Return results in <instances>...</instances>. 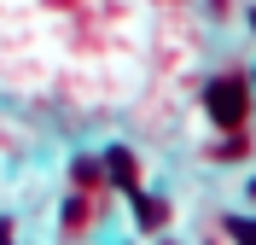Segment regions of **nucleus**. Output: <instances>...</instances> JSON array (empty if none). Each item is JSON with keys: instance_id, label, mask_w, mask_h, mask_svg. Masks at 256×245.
<instances>
[{"instance_id": "423d86ee", "label": "nucleus", "mask_w": 256, "mask_h": 245, "mask_svg": "<svg viewBox=\"0 0 256 245\" xmlns=\"http://www.w3.org/2000/svg\"><path fill=\"white\" fill-rule=\"evenodd\" d=\"M250 24H256V18H250Z\"/></svg>"}, {"instance_id": "f257e3e1", "label": "nucleus", "mask_w": 256, "mask_h": 245, "mask_svg": "<svg viewBox=\"0 0 256 245\" xmlns=\"http://www.w3.org/2000/svg\"><path fill=\"white\" fill-rule=\"evenodd\" d=\"M204 105H210V117H216V129H244V111H250V88H244V76L210 82Z\"/></svg>"}, {"instance_id": "7ed1b4c3", "label": "nucleus", "mask_w": 256, "mask_h": 245, "mask_svg": "<svg viewBox=\"0 0 256 245\" xmlns=\"http://www.w3.org/2000/svg\"><path fill=\"white\" fill-rule=\"evenodd\" d=\"M128 198H134V216H140L146 228H158V222H163V204H158V198H146L140 187H134V193H128Z\"/></svg>"}, {"instance_id": "39448f33", "label": "nucleus", "mask_w": 256, "mask_h": 245, "mask_svg": "<svg viewBox=\"0 0 256 245\" xmlns=\"http://www.w3.org/2000/svg\"><path fill=\"white\" fill-rule=\"evenodd\" d=\"M12 233H18V228H12V222H0V245H12Z\"/></svg>"}, {"instance_id": "20e7f679", "label": "nucleus", "mask_w": 256, "mask_h": 245, "mask_svg": "<svg viewBox=\"0 0 256 245\" xmlns=\"http://www.w3.org/2000/svg\"><path fill=\"white\" fill-rule=\"evenodd\" d=\"M233 239H239V245H256V222H233Z\"/></svg>"}, {"instance_id": "f03ea898", "label": "nucleus", "mask_w": 256, "mask_h": 245, "mask_svg": "<svg viewBox=\"0 0 256 245\" xmlns=\"http://www.w3.org/2000/svg\"><path fill=\"white\" fill-rule=\"evenodd\" d=\"M105 163H111V175H116V187H122V193H134V187H140V181H134V158H128L122 146L105 152Z\"/></svg>"}]
</instances>
